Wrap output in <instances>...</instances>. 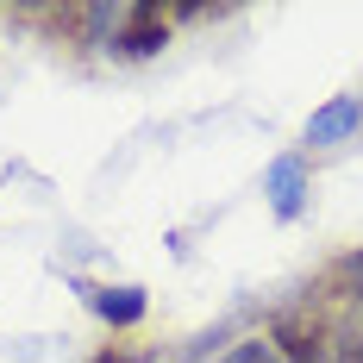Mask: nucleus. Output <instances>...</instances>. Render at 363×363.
<instances>
[{
  "label": "nucleus",
  "mask_w": 363,
  "mask_h": 363,
  "mask_svg": "<svg viewBox=\"0 0 363 363\" xmlns=\"http://www.w3.org/2000/svg\"><path fill=\"white\" fill-rule=\"evenodd\" d=\"M119 44V57H157L163 44H169V26H163V0H138L132 6V26L113 38Z\"/></svg>",
  "instance_id": "nucleus-1"
},
{
  "label": "nucleus",
  "mask_w": 363,
  "mask_h": 363,
  "mask_svg": "<svg viewBox=\"0 0 363 363\" xmlns=\"http://www.w3.org/2000/svg\"><path fill=\"white\" fill-rule=\"evenodd\" d=\"M269 345H282L289 363H326V332L307 326V320H294V313H282V320L269 326Z\"/></svg>",
  "instance_id": "nucleus-2"
},
{
  "label": "nucleus",
  "mask_w": 363,
  "mask_h": 363,
  "mask_svg": "<svg viewBox=\"0 0 363 363\" xmlns=\"http://www.w3.org/2000/svg\"><path fill=\"white\" fill-rule=\"evenodd\" d=\"M94 313L107 326H138L145 320V294L138 289H107V294H94Z\"/></svg>",
  "instance_id": "nucleus-3"
},
{
  "label": "nucleus",
  "mask_w": 363,
  "mask_h": 363,
  "mask_svg": "<svg viewBox=\"0 0 363 363\" xmlns=\"http://www.w3.org/2000/svg\"><path fill=\"white\" fill-rule=\"evenodd\" d=\"M351 119H357V101H338V107H326L313 125H307V145H332V138H345V132H351Z\"/></svg>",
  "instance_id": "nucleus-4"
},
{
  "label": "nucleus",
  "mask_w": 363,
  "mask_h": 363,
  "mask_svg": "<svg viewBox=\"0 0 363 363\" xmlns=\"http://www.w3.org/2000/svg\"><path fill=\"white\" fill-rule=\"evenodd\" d=\"M276 188H282V194H276V207H282V213H294V207H301V169H294V163H282V169H276Z\"/></svg>",
  "instance_id": "nucleus-5"
},
{
  "label": "nucleus",
  "mask_w": 363,
  "mask_h": 363,
  "mask_svg": "<svg viewBox=\"0 0 363 363\" xmlns=\"http://www.w3.org/2000/svg\"><path fill=\"white\" fill-rule=\"evenodd\" d=\"M232 363H282V357H276V345L251 338V345H238V357H232Z\"/></svg>",
  "instance_id": "nucleus-6"
},
{
  "label": "nucleus",
  "mask_w": 363,
  "mask_h": 363,
  "mask_svg": "<svg viewBox=\"0 0 363 363\" xmlns=\"http://www.w3.org/2000/svg\"><path fill=\"white\" fill-rule=\"evenodd\" d=\"M338 363H363V338H345L338 345Z\"/></svg>",
  "instance_id": "nucleus-7"
},
{
  "label": "nucleus",
  "mask_w": 363,
  "mask_h": 363,
  "mask_svg": "<svg viewBox=\"0 0 363 363\" xmlns=\"http://www.w3.org/2000/svg\"><path fill=\"white\" fill-rule=\"evenodd\" d=\"M94 363H132V357H125V351H101Z\"/></svg>",
  "instance_id": "nucleus-8"
}]
</instances>
